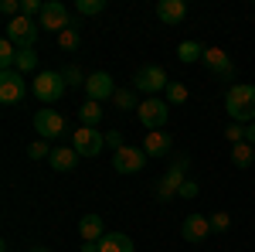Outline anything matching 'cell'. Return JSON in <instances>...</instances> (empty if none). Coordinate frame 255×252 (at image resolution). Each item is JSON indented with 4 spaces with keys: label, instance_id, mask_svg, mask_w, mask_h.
Wrapping results in <instances>:
<instances>
[{
    "label": "cell",
    "instance_id": "35",
    "mask_svg": "<svg viewBox=\"0 0 255 252\" xmlns=\"http://www.w3.org/2000/svg\"><path fill=\"white\" fill-rule=\"evenodd\" d=\"M201 188H197V181H184V188H180V198H197Z\"/></svg>",
    "mask_w": 255,
    "mask_h": 252
},
{
    "label": "cell",
    "instance_id": "9",
    "mask_svg": "<svg viewBox=\"0 0 255 252\" xmlns=\"http://www.w3.org/2000/svg\"><path fill=\"white\" fill-rule=\"evenodd\" d=\"M24 96H27V85H24V75H20L17 68L0 72V102L3 106H17Z\"/></svg>",
    "mask_w": 255,
    "mask_h": 252
},
{
    "label": "cell",
    "instance_id": "12",
    "mask_svg": "<svg viewBox=\"0 0 255 252\" xmlns=\"http://www.w3.org/2000/svg\"><path fill=\"white\" fill-rule=\"evenodd\" d=\"M204 68L211 72V75H218L221 82H232L235 78V65H232V58L221 51V48H204Z\"/></svg>",
    "mask_w": 255,
    "mask_h": 252
},
{
    "label": "cell",
    "instance_id": "6",
    "mask_svg": "<svg viewBox=\"0 0 255 252\" xmlns=\"http://www.w3.org/2000/svg\"><path fill=\"white\" fill-rule=\"evenodd\" d=\"M41 34V24L31 17H14L7 20V41H14L17 44V51H24V48H34V41H38Z\"/></svg>",
    "mask_w": 255,
    "mask_h": 252
},
{
    "label": "cell",
    "instance_id": "16",
    "mask_svg": "<svg viewBox=\"0 0 255 252\" xmlns=\"http://www.w3.org/2000/svg\"><path fill=\"white\" fill-rule=\"evenodd\" d=\"M157 17L163 20V24H184V17H187V3L184 0H160L157 3Z\"/></svg>",
    "mask_w": 255,
    "mask_h": 252
},
{
    "label": "cell",
    "instance_id": "20",
    "mask_svg": "<svg viewBox=\"0 0 255 252\" xmlns=\"http://www.w3.org/2000/svg\"><path fill=\"white\" fill-rule=\"evenodd\" d=\"M232 164L242 167V171H245V167H252V164H255V147H252V143H245V140L235 143V147H232Z\"/></svg>",
    "mask_w": 255,
    "mask_h": 252
},
{
    "label": "cell",
    "instance_id": "33",
    "mask_svg": "<svg viewBox=\"0 0 255 252\" xmlns=\"http://www.w3.org/2000/svg\"><path fill=\"white\" fill-rule=\"evenodd\" d=\"M106 147L123 150V147H126V143H123V133H119V130H109V133H106Z\"/></svg>",
    "mask_w": 255,
    "mask_h": 252
},
{
    "label": "cell",
    "instance_id": "1",
    "mask_svg": "<svg viewBox=\"0 0 255 252\" xmlns=\"http://www.w3.org/2000/svg\"><path fill=\"white\" fill-rule=\"evenodd\" d=\"M225 109H228L232 123H255V85L235 82L225 92Z\"/></svg>",
    "mask_w": 255,
    "mask_h": 252
},
{
    "label": "cell",
    "instance_id": "19",
    "mask_svg": "<svg viewBox=\"0 0 255 252\" xmlns=\"http://www.w3.org/2000/svg\"><path fill=\"white\" fill-rule=\"evenodd\" d=\"M133 239L123 232H106L102 235V242H99V252H133Z\"/></svg>",
    "mask_w": 255,
    "mask_h": 252
},
{
    "label": "cell",
    "instance_id": "22",
    "mask_svg": "<svg viewBox=\"0 0 255 252\" xmlns=\"http://www.w3.org/2000/svg\"><path fill=\"white\" fill-rule=\"evenodd\" d=\"M79 119H82V126H96L99 119H102V102L85 99V102L79 106Z\"/></svg>",
    "mask_w": 255,
    "mask_h": 252
},
{
    "label": "cell",
    "instance_id": "30",
    "mask_svg": "<svg viewBox=\"0 0 255 252\" xmlns=\"http://www.w3.org/2000/svg\"><path fill=\"white\" fill-rule=\"evenodd\" d=\"M61 75H65V85H72V89H79V85H85V82H89V78L82 75L79 65H68V68H65Z\"/></svg>",
    "mask_w": 255,
    "mask_h": 252
},
{
    "label": "cell",
    "instance_id": "17",
    "mask_svg": "<svg viewBox=\"0 0 255 252\" xmlns=\"http://www.w3.org/2000/svg\"><path fill=\"white\" fill-rule=\"evenodd\" d=\"M48 164H51V171L68 174V171H75L79 154H75V147H55V150H51V157H48Z\"/></svg>",
    "mask_w": 255,
    "mask_h": 252
},
{
    "label": "cell",
    "instance_id": "7",
    "mask_svg": "<svg viewBox=\"0 0 255 252\" xmlns=\"http://www.w3.org/2000/svg\"><path fill=\"white\" fill-rule=\"evenodd\" d=\"M34 130H38L41 140H58V136H65V116H61L58 109H38L34 113Z\"/></svg>",
    "mask_w": 255,
    "mask_h": 252
},
{
    "label": "cell",
    "instance_id": "11",
    "mask_svg": "<svg viewBox=\"0 0 255 252\" xmlns=\"http://www.w3.org/2000/svg\"><path fill=\"white\" fill-rule=\"evenodd\" d=\"M38 24H41V27H48V31H55V34H61V31H68V27H72V14H68V7H65V3L51 0V3H44V14H41Z\"/></svg>",
    "mask_w": 255,
    "mask_h": 252
},
{
    "label": "cell",
    "instance_id": "28",
    "mask_svg": "<svg viewBox=\"0 0 255 252\" xmlns=\"http://www.w3.org/2000/svg\"><path fill=\"white\" fill-rule=\"evenodd\" d=\"M55 147H48V140H34V143H27V157L31 160H44V157H51Z\"/></svg>",
    "mask_w": 255,
    "mask_h": 252
},
{
    "label": "cell",
    "instance_id": "36",
    "mask_svg": "<svg viewBox=\"0 0 255 252\" xmlns=\"http://www.w3.org/2000/svg\"><path fill=\"white\" fill-rule=\"evenodd\" d=\"M245 143H252V147H255V123L245 126Z\"/></svg>",
    "mask_w": 255,
    "mask_h": 252
},
{
    "label": "cell",
    "instance_id": "25",
    "mask_svg": "<svg viewBox=\"0 0 255 252\" xmlns=\"http://www.w3.org/2000/svg\"><path fill=\"white\" fill-rule=\"evenodd\" d=\"M79 44H82V38H79L75 27H68V31H61V34H58V48H61V51H75Z\"/></svg>",
    "mask_w": 255,
    "mask_h": 252
},
{
    "label": "cell",
    "instance_id": "14",
    "mask_svg": "<svg viewBox=\"0 0 255 252\" xmlns=\"http://www.w3.org/2000/svg\"><path fill=\"white\" fill-rule=\"evenodd\" d=\"M180 235H184V242H204L208 235H211V218L208 215H187L184 218V225H180Z\"/></svg>",
    "mask_w": 255,
    "mask_h": 252
},
{
    "label": "cell",
    "instance_id": "8",
    "mask_svg": "<svg viewBox=\"0 0 255 252\" xmlns=\"http://www.w3.org/2000/svg\"><path fill=\"white\" fill-rule=\"evenodd\" d=\"M75 154L79 157H99L102 147H106V133H99L96 126H79L75 130V140H72Z\"/></svg>",
    "mask_w": 255,
    "mask_h": 252
},
{
    "label": "cell",
    "instance_id": "18",
    "mask_svg": "<svg viewBox=\"0 0 255 252\" xmlns=\"http://www.w3.org/2000/svg\"><path fill=\"white\" fill-rule=\"evenodd\" d=\"M79 235H82V242H102V235H106L102 218H99V215H82L79 218Z\"/></svg>",
    "mask_w": 255,
    "mask_h": 252
},
{
    "label": "cell",
    "instance_id": "2",
    "mask_svg": "<svg viewBox=\"0 0 255 252\" xmlns=\"http://www.w3.org/2000/svg\"><path fill=\"white\" fill-rule=\"evenodd\" d=\"M187 167H191V160H187V157H177L174 164L163 171V177H160L157 184H153V194H157V201H170V198H177V194H180L184 181H187Z\"/></svg>",
    "mask_w": 255,
    "mask_h": 252
},
{
    "label": "cell",
    "instance_id": "5",
    "mask_svg": "<svg viewBox=\"0 0 255 252\" xmlns=\"http://www.w3.org/2000/svg\"><path fill=\"white\" fill-rule=\"evenodd\" d=\"M136 116H139V123H143L150 133H153V130H163L167 119H170V102L153 96V99H146V102H139Z\"/></svg>",
    "mask_w": 255,
    "mask_h": 252
},
{
    "label": "cell",
    "instance_id": "31",
    "mask_svg": "<svg viewBox=\"0 0 255 252\" xmlns=\"http://www.w3.org/2000/svg\"><path fill=\"white\" fill-rule=\"evenodd\" d=\"M228 225H232V215L228 212H215L211 215V232H228Z\"/></svg>",
    "mask_w": 255,
    "mask_h": 252
},
{
    "label": "cell",
    "instance_id": "10",
    "mask_svg": "<svg viewBox=\"0 0 255 252\" xmlns=\"http://www.w3.org/2000/svg\"><path fill=\"white\" fill-rule=\"evenodd\" d=\"M146 167V150H139V147H123L113 154V171L116 174H139Z\"/></svg>",
    "mask_w": 255,
    "mask_h": 252
},
{
    "label": "cell",
    "instance_id": "4",
    "mask_svg": "<svg viewBox=\"0 0 255 252\" xmlns=\"http://www.w3.org/2000/svg\"><path fill=\"white\" fill-rule=\"evenodd\" d=\"M167 72L160 68V65H143V68H136V75H133V89L136 92H146V96L153 99L157 92H167Z\"/></svg>",
    "mask_w": 255,
    "mask_h": 252
},
{
    "label": "cell",
    "instance_id": "27",
    "mask_svg": "<svg viewBox=\"0 0 255 252\" xmlns=\"http://www.w3.org/2000/svg\"><path fill=\"white\" fill-rule=\"evenodd\" d=\"M75 10L85 14V17H92V14H102L106 10V0H75Z\"/></svg>",
    "mask_w": 255,
    "mask_h": 252
},
{
    "label": "cell",
    "instance_id": "21",
    "mask_svg": "<svg viewBox=\"0 0 255 252\" xmlns=\"http://www.w3.org/2000/svg\"><path fill=\"white\" fill-rule=\"evenodd\" d=\"M177 58L184 61V65H191V61H201V58H204V44H201V41H180V48H177Z\"/></svg>",
    "mask_w": 255,
    "mask_h": 252
},
{
    "label": "cell",
    "instance_id": "37",
    "mask_svg": "<svg viewBox=\"0 0 255 252\" xmlns=\"http://www.w3.org/2000/svg\"><path fill=\"white\" fill-rule=\"evenodd\" d=\"M31 252H51V249H44V246H34V249H31Z\"/></svg>",
    "mask_w": 255,
    "mask_h": 252
},
{
    "label": "cell",
    "instance_id": "13",
    "mask_svg": "<svg viewBox=\"0 0 255 252\" xmlns=\"http://www.w3.org/2000/svg\"><path fill=\"white\" fill-rule=\"evenodd\" d=\"M85 96L92 99V102H106V99L116 96V82L109 72H96V75H89L85 82Z\"/></svg>",
    "mask_w": 255,
    "mask_h": 252
},
{
    "label": "cell",
    "instance_id": "24",
    "mask_svg": "<svg viewBox=\"0 0 255 252\" xmlns=\"http://www.w3.org/2000/svg\"><path fill=\"white\" fill-rule=\"evenodd\" d=\"M113 106H116V109H139L136 89H133V85H129V89H116V96H113Z\"/></svg>",
    "mask_w": 255,
    "mask_h": 252
},
{
    "label": "cell",
    "instance_id": "34",
    "mask_svg": "<svg viewBox=\"0 0 255 252\" xmlns=\"http://www.w3.org/2000/svg\"><path fill=\"white\" fill-rule=\"evenodd\" d=\"M0 10H3V14H7L10 20L20 17V3H17V0H3V3H0Z\"/></svg>",
    "mask_w": 255,
    "mask_h": 252
},
{
    "label": "cell",
    "instance_id": "29",
    "mask_svg": "<svg viewBox=\"0 0 255 252\" xmlns=\"http://www.w3.org/2000/svg\"><path fill=\"white\" fill-rule=\"evenodd\" d=\"M41 14H44V3L41 0H20V17H38L41 20Z\"/></svg>",
    "mask_w": 255,
    "mask_h": 252
},
{
    "label": "cell",
    "instance_id": "15",
    "mask_svg": "<svg viewBox=\"0 0 255 252\" xmlns=\"http://www.w3.org/2000/svg\"><path fill=\"white\" fill-rule=\"evenodd\" d=\"M170 147H174V136L163 133V130H153V133L143 136V150H146V157H167Z\"/></svg>",
    "mask_w": 255,
    "mask_h": 252
},
{
    "label": "cell",
    "instance_id": "32",
    "mask_svg": "<svg viewBox=\"0 0 255 252\" xmlns=\"http://www.w3.org/2000/svg\"><path fill=\"white\" fill-rule=\"evenodd\" d=\"M225 136H228V140H232V147H235V143L245 140V126H242V123H228V126H225Z\"/></svg>",
    "mask_w": 255,
    "mask_h": 252
},
{
    "label": "cell",
    "instance_id": "26",
    "mask_svg": "<svg viewBox=\"0 0 255 252\" xmlns=\"http://www.w3.org/2000/svg\"><path fill=\"white\" fill-rule=\"evenodd\" d=\"M187 96H191V92H187V85H184V82H170V85H167V102H170V106L187 102Z\"/></svg>",
    "mask_w": 255,
    "mask_h": 252
},
{
    "label": "cell",
    "instance_id": "23",
    "mask_svg": "<svg viewBox=\"0 0 255 252\" xmlns=\"http://www.w3.org/2000/svg\"><path fill=\"white\" fill-rule=\"evenodd\" d=\"M14 68H17L20 75H27V72H38V51H34V48H24V51H17V61H14Z\"/></svg>",
    "mask_w": 255,
    "mask_h": 252
},
{
    "label": "cell",
    "instance_id": "3",
    "mask_svg": "<svg viewBox=\"0 0 255 252\" xmlns=\"http://www.w3.org/2000/svg\"><path fill=\"white\" fill-rule=\"evenodd\" d=\"M31 89H34V96H38L44 106H51V102H58V99L65 96L68 85H65V75H61V72H38Z\"/></svg>",
    "mask_w": 255,
    "mask_h": 252
}]
</instances>
